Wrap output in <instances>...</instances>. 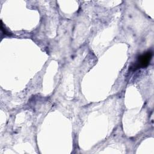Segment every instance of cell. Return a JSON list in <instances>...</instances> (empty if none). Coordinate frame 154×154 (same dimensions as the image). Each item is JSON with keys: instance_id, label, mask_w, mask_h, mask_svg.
<instances>
[{"instance_id": "1", "label": "cell", "mask_w": 154, "mask_h": 154, "mask_svg": "<svg viewBox=\"0 0 154 154\" xmlns=\"http://www.w3.org/2000/svg\"><path fill=\"white\" fill-rule=\"evenodd\" d=\"M152 52L151 51H148L145 54L140 55L138 58V60L136 63L133 67L134 70H136L140 68H144L147 66L152 59Z\"/></svg>"}]
</instances>
